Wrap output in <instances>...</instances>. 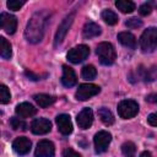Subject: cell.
Instances as JSON below:
<instances>
[{
	"label": "cell",
	"instance_id": "cell-1",
	"mask_svg": "<svg viewBox=\"0 0 157 157\" xmlns=\"http://www.w3.org/2000/svg\"><path fill=\"white\" fill-rule=\"evenodd\" d=\"M48 18H49V15L45 11L36 12L29 18L26 26V31H25L26 39L29 43H38L42 40L45 27L48 25Z\"/></svg>",
	"mask_w": 157,
	"mask_h": 157
},
{
	"label": "cell",
	"instance_id": "cell-2",
	"mask_svg": "<svg viewBox=\"0 0 157 157\" xmlns=\"http://www.w3.org/2000/svg\"><path fill=\"white\" fill-rule=\"evenodd\" d=\"M157 47V28L150 27L144 31L140 38V48L144 53H151Z\"/></svg>",
	"mask_w": 157,
	"mask_h": 157
},
{
	"label": "cell",
	"instance_id": "cell-3",
	"mask_svg": "<svg viewBox=\"0 0 157 157\" xmlns=\"http://www.w3.org/2000/svg\"><path fill=\"white\" fill-rule=\"evenodd\" d=\"M96 53L98 55V59L101 61V64L103 65H112L115 61L117 54H115V49L114 47L108 43V42H102L97 45Z\"/></svg>",
	"mask_w": 157,
	"mask_h": 157
},
{
	"label": "cell",
	"instance_id": "cell-4",
	"mask_svg": "<svg viewBox=\"0 0 157 157\" xmlns=\"http://www.w3.org/2000/svg\"><path fill=\"white\" fill-rule=\"evenodd\" d=\"M139 113V104L132 99H124L118 104V114L123 119H131Z\"/></svg>",
	"mask_w": 157,
	"mask_h": 157
},
{
	"label": "cell",
	"instance_id": "cell-5",
	"mask_svg": "<svg viewBox=\"0 0 157 157\" xmlns=\"http://www.w3.org/2000/svg\"><path fill=\"white\" fill-rule=\"evenodd\" d=\"M74 18H75V11L70 12V13L61 21V23L59 25L58 31H56V33H55V38H54V45H55V47H58V45L64 40V38L66 37V33L69 32V29H70V27H71V25H72V22H74Z\"/></svg>",
	"mask_w": 157,
	"mask_h": 157
},
{
	"label": "cell",
	"instance_id": "cell-6",
	"mask_svg": "<svg viewBox=\"0 0 157 157\" xmlns=\"http://www.w3.org/2000/svg\"><path fill=\"white\" fill-rule=\"evenodd\" d=\"M101 91L99 86L97 85H93V83H82L78 86L76 93H75V97L76 99L78 101H86L96 94H98Z\"/></svg>",
	"mask_w": 157,
	"mask_h": 157
},
{
	"label": "cell",
	"instance_id": "cell-7",
	"mask_svg": "<svg viewBox=\"0 0 157 157\" xmlns=\"http://www.w3.org/2000/svg\"><path fill=\"white\" fill-rule=\"evenodd\" d=\"M112 141V135L110 132L105 131V130H101L94 135V150L97 153H103L107 151L109 144Z\"/></svg>",
	"mask_w": 157,
	"mask_h": 157
},
{
	"label": "cell",
	"instance_id": "cell-8",
	"mask_svg": "<svg viewBox=\"0 0 157 157\" xmlns=\"http://www.w3.org/2000/svg\"><path fill=\"white\" fill-rule=\"evenodd\" d=\"M88 54H90V48L85 44H81L69 50L67 59L72 64H78V63H82L88 56Z\"/></svg>",
	"mask_w": 157,
	"mask_h": 157
},
{
	"label": "cell",
	"instance_id": "cell-9",
	"mask_svg": "<svg viewBox=\"0 0 157 157\" xmlns=\"http://www.w3.org/2000/svg\"><path fill=\"white\" fill-rule=\"evenodd\" d=\"M55 153L54 144L49 140H40L37 144L34 156L36 157H53Z\"/></svg>",
	"mask_w": 157,
	"mask_h": 157
},
{
	"label": "cell",
	"instance_id": "cell-10",
	"mask_svg": "<svg viewBox=\"0 0 157 157\" xmlns=\"http://www.w3.org/2000/svg\"><path fill=\"white\" fill-rule=\"evenodd\" d=\"M0 23H1V27L2 29L9 33V34H12L16 32V28H17V20L15 16L7 13V12H1L0 15Z\"/></svg>",
	"mask_w": 157,
	"mask_h": 157
},
{
	"label": "cell",
	"instance_id": "cell-11",
	"mask_svg": "<svg viewBox=\"0 0 157 157\" xmlns=\"http://www.w3.org/2000/svg\"><path fill=\"white\" fill-rule=\"evenodd\" d=\"M52 129V123L45 118L34 119L31 124V131L36 135H44L49 132Z\"/></svg>",
	"mask_w": 157,
	"mask_h": 157
},
{
	"label": "cell",
	"instance_id": "cell-12",
	"mask_svg": "<svg viewBox=\"0 0 157 157\" xmlns=\"http://www.w3.org/2000/svg\"><path fill=\"white\" fill-rule=\"evenodd\" d=\"M136 80H142L145 82H151L157 80V66L152 67H144L142 65L136 70Z\"/></svg>",
	"mask_w": 157,
	"mask_h": 157
},
{
	"label": "cell",
	"instance_id": "cell-13",
	"mask_svg": "<svg viewBox=\"0 0 157 157\" xmlns=\"http://www.w3.org/2000/svg\"><path fill=\"white\" fill-rule=\"evenodd\" d=\"M77 125L81 129H88L93 123V112L91 108H83L76 118Z\"/></svg>",
	"mask_w": 157,
	"mask_h": 157
},
{
	"label": "cell",
	"instance_id": "cell-14",
	"mask_svg": "<svg viewBox=\"0 0 157 157\" xmlns=\"http://www.w3.org/2000/svg\"><path fill=\"white\" fill-rule=\"evenodd\" d=\"M56 125L59 131L63 135H69L72 132V123H71L70 115L67 114H59L56 117Z\"/></svg>",
	"mask_w": 157,
	"mask_h": 157
},
{
	"label": "cell",
	"instance_id": "cell-15",
	"mask_svg": "<svg viewBox=\"0 0 157 157\" xmlns=\"http://www.w3.org/2000/svg\"><path fill=\"white\" fill-rule=\"evenodd\" d=\"M77 82V77L75 71L67 66V65H63V76H61V83L65 87H72L75 86Z\"/></svg>",
	"mask_w": 157,
	"mask_h": 157
},
{
	"label": "cell",
	"instance_id": "cell-16",
	"mask_svg": "<svg viewBox=\"0 0 157 157\" xmlns=\"http://www.w3.org/2000/svg\"><path fill=\"white\" fill-rule=\"evenodd\" d=\"M31 146H32V144H31L29 139L23 137V136L22 137H17L13 141V144H12L13 151L16 153H18V155H26V153H28L29 150H31Z\"/></svg>",
	"mask_w": 157,
	"mask_h": 157
},
{
	"label": "cell",
	"instance_id": "cell-17",
	"mask_svg": "<svg viewBox=\"0 0 157 157\" xmlns=\"http://www.w3.org/2000/svg\"><path fill=\"white\" fill-rule=\"evenodd\" d=\"M15 112L20 118H29V117H33L37 113V109L31 103L23 102V103H20V104L16 105Z\"/></svg>",
	"mask_w": 157,
	"mask_h": 157
},
{
	"label": "cell",
	"instance_id": "cell-18",
	"mask_svg": "<svg viewBox=\"0 0 157 157\" xmlns=\"http://www.w3.org/2000/svg\"><path fill=\"white\" fill-rule=\"evenodd\" d=\"M101 32H102L101 27H99L97 23L90 21V22H87V23L85 25V27H83V29H82V36H83V38H86V39H91V38H94V37L99 36Z\"/></svg>",
	"mask_w": 157,
	"mask_h": 157
},
{
	"label": "cell",
	"instance_id": "cell-19",
	"mask_svg": "<svg viewBox=\"0 0 157 157\" xmlns=\"http://www.w3.org/2000/svg\"><path fill=\"white\" fill-rule=\"evenodd\" d=\"M118 40L120 42V44H123L124 47H126L129 49H135L136 48V38L130 32H120V33H118Z\"/></svg>",
	"mask_w": 157,
	"mask_h": 157
},
{
	"label": "cell",
	"instance_id": "cell-20",
	"mask_svg": "<svg viewBox=\"0 0 157 157\" xmlns=\"http://www.w3.org/2000/svg\"><path fill=\"white\" fill-rule=\"evenodd\" d=\"M33 98H34V101L37 102V104H38L39 107H42V108H47V107L52 105V104L56 101V98H55L54 96L45 94V93L34 94V96H33Z\"/></svg>",
	"mask_w": 157,
	"mask_h": 157
},
{
	"label": "cell",
	"instance_id": "cell-21",
	"mask_svg": "<svg viewBox=\"0 0 157 157\" xmlns=\"http://www.w3.org/2000/svg\"><path fill=\"white\" fill-rule=\"evenodd\" d=\"M98 117L102 120V123L105 125H112L114 123V115L112 114V112L108 108H104V107L99 108L98 109Z\"/></svg>",
	"mask_w": 157,
	"mask_h": 157
},
{
	"label": "cell",
	"instance_id": "cell-22",
	"mask_svg": "<svg viewBox=\"0 0 157 157\" xmlns=\"http://www.w3.org/2000/svg\"><path fill=\"white\" fill-rule=\"evenodd\" d=\"M115 6L123 13H131L135 10V4L132 1H129V0H117Z\"/></svg>",
	"mask_w": 157,
	"mask_h": 157
},
{
	"label": "cell",
	"instance_id": "cell-23",
	"mask_svg": "<svg viewBox=\"0 0 157 157\" xmlns=\"http://www.w3.org/2000/svg\"><path fill=\"white\" fill-rule=\"evenodd\" d=\"M0 54H1L2 59H10L11 58V54H12L11 44L4 37L0 38Z\"/></svg>",
	"mask_w": 157,
	"mask_h": 157
},
{
	"label": "cell",
	"instance_id": "cell-24",
	"mask_svg": "<svg viewBox=\"0 0 157 157\" xmlns=\"http://www.w3.org/2000/svg\"><path fill=\"white\" fill-rule=\"evenodd\" d=\"M102 20L105 23L113 26V25L118 23L119 17H118V15L114 11H112V10H104V11H102Z\"/></svg>",
	"mask_w": 157,
	"mask_h": 157
},
{
	"label": "cell",
	"instance_id": "cell-25",
	"mask_svg": "<svg viewBox=\"0 0 157 157\" xmlns=\"http://www.w3.org/2000/svg\"><path fill=\"white\" fill-rule=\"evenodd\" d=\"M121 152L125 157H135V153H136V146L134 142L131 141H126L121 146Z\"/></svg>",
	"mask_w": 157,
	"mask_h": 157
},
{
	"label": "cell",
	"instance_id": "cell-26",
	"mask_svg": "<svg viewBox=\"0 0 157 157\" xmlns=\"http://www.w3.org/2000/svg\"><path fill=\"white\" fill-rule=\"evenodd\" d=\"M81 75H82V77L85 78V80H93L94 77H96V75H97V70H96V67L93 66V65H85L83 67H82V71H81Z\"/></svg>",
	"mask_w": 157,
	"mask_h": 157
},
{
	"label": "cell",
	"instance_id": "cell-27",
	"mask_svg": "<svg viewBox=\"0 0 157 157\" xmlns=\"http://www.w3.org/2000/svg\"><path fill=\"white\" fill-rule=\"evenodd\" d=\"M10 125L13 130H26L27 129V124L20 118H11L10 119Z\"/></svg>",
	"mask_w": 157,
	"mask_h": 157
},
{
	"label": "cell",
	"instance_id": "cell-28",
	"mask_svg": "<svg viewBox=\"0 0 157 157\" xmlns=\"http://www.w3.org/2000/svg\"><path fill=\"white\" fill-rule=\"evenodd\" d=\"M10 99H11V94H10L9 88L5 85H1L0 86V102L2 104H6L10 102Z\"/></svg>",
	"mask_w": 157,
	"mask_h": 157
},
{
	"label": "cell",
	"instance_id": "cell-29",
	"mask_svg": "<svg viewBox=\"0 0 157 157\" xmlns=\"http://www.w3.org/2000/svg\"><path fill=\"white\" fill-rule=\"evenodd\" d=\"M125 26L130 29H135V28H139V27L142 26V21L137 17H131L125 22Z\"/></svg>",
	"mask_w": 157,
	"mask_h": 157
},
{
	"label": "cell",
	"instance_id": "cell-30",
	"mask_svg": "<svg viewBox=\"0 0 157 157\" xmlns=\"http://www.w3.org/2000/svg\"><path fill=\"white\" fill-rule=\"evenodd\" d=\"M152 12V2H145L139 7V13L141 16H147Z\"/></svg>",
	"mask_w": 157,
	"mask_h": 157
},
{
	"label": "cell",
	"instance_id": "cell-31",
	"mask_svg": "<svg viewBox=\"0 0 157 157\" xmlns=\"http://www.w3.org/2000/svg\"><path fill=\"white\" fill-rule=\"evenodd\" d=\"M6 5H7V7H9L10 10L17 11V10H20V9L25 5V1H20V0H10V1L6 2Z\"/></svg>",
	"mask_w": 157,
	"mask_h": 157
},
{
	"label": "cell",
	"instance_id": "cell-32",
	"mask_svg": "<svg viewBox=\"0 0 157 157\" xmlns=\"http://www.w3.org/2000/svg\"><path fill=\"white\" fill-rule=\"evenodd\" d=\"M63 157H81V155L75 152L72 148H65L63 152Z\"/></svg>",
	"mask_w": 157,
	"mask_h": 157
},
{
	"label": "cell",
	"instance_id": "cell-33",
	"mask_svg": "<svg viewBox=\"0 0 157 157\" xmlns=\"http://www.w3.org/2000/svg\"><path fill=\"white\" fill-rule=\"evenodd\" d=\"M147 123L152 126H157V112L156 113H152L147 117Z\"/></svg>",
	"mask_w": 157,
	"mask_h": 157
},
{
	"label": "cell",
	"instance_id": "cell-34",
	"mask_svg": "<svg viewBox=\"0 0 157 157\" xmlns=\"http://www.w3.org/2000/svg\"><path fill=\"white\" fill-rule=\"evenodd\" d=\"M25 75H26L28 78L34 80V81L40 80V76H39V75H36V74H33V72H32V71H29V70H26V71H25Z\"/></svg>",
	"mask_w": 157,
	"mask_h": 157
},
{
	"label": "cell",
	"instance_id": "cell-35",
	"mask_svg": "<svg viewBox=\"0 0 157 157\" xmlns=\"http://www.w3.org/2000/svg\"><path fill=\"white\" fill-rule=\"evenodd\" d=\"M146 102H150V103H155L157 104V93H151L148 96H146Z\"/></svg>",
	"mask_w": 157,
	"mask_h": 157
},
{
	"label": "cell",
	"instance_id": "cell-36",
	"mask_svg": "<svg viewBox=\"0 0 157 157\" xmlns=\"http://www.w3.org/2000/svg\"><path fill=\"white\" fill-rule=\"evenodd\" d=\"M140 157H152V155H151V152H148V151H144V152H141Z\"/></svg>",
	"mask_w": 157,
	"mask_h": 157
},
{
	"label": "cell",
	"instance_id": "cell-37",
	"mask_svg": "<svg viewBox=\"0 0 157 157\" xmlns=\"http://www.w3.org/2000/svg\"><path fill=\"white\" fill-rule=\"evenodd\" d=\"M156 7H157V5H156Z\"/></svg>",
	"mask_w": 157,
	"mask_h": 157
}]
</instances>
